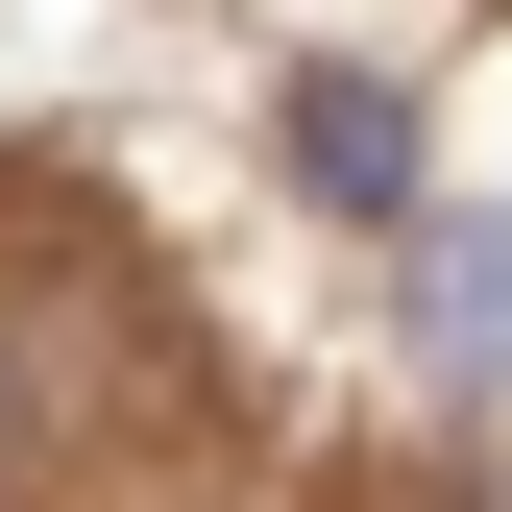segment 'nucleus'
I'll use <instances>...</instances> for the list:
<instances>
[{"mask_svg":"<svg viewBox=\"0 0 512 512\" xmlns=\"http://www.w3.org/2000/svg\"><path fill=\"white\" fill-rule=\"evenodd\" d=\"M391 342H415V391H512V220L488 196L391 220Z\"/></svg>","mask_w":512,"mask_h":512,"instance_id":"nucleus-1","label":"nucleus"},{"mask_svg":"<svg viewBox=\"0 0 512 512\" xmlns=\"http://www.w3.org/2000/svg\"><path fill=\"white\" fill-rule=\"evenodd\" d=\"M269 147H293V196H317V220H366V244L439 196V147H415V98H391V74H293V98H269Z\"/></svg>","mask_w":512,"mask_h":512,"instance_id":"nucleus-2","label":"nucleus"},{"mask_svg":"<svg viewBox=\"0 0 512 512\" xmlns=\"http://www.w3.org/2000/svg\"><path fill=\"white\" fill-rule=\"evenodd\" d=\"M0 464H25V366H0Z\"/></svg>","mask_w":512,"mask_h":512,"instance_id":"nucleus-3","label":"nucleus"}]
</instances>
